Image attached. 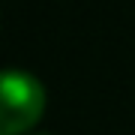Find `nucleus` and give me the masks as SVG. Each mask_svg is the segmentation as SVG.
I'll use <instances>...</instances> for the list:
<instances>
[{
  "mask_svg": "<svg viewBox=\"0 0 135 135\" xmlns=\"http://www.w3.org/2000/svg\"><path fill=\"white\" fill-rule=\"evenodd\" d=\"M45 108V90L27 72L3 75V99H0V135H18L30 129Z\"/></svg>",
  "mask_w": 135,
  "mask_h": 135,
  "instance_id": "obj_1",
  "label": "nucleus"
}]
</instances>
